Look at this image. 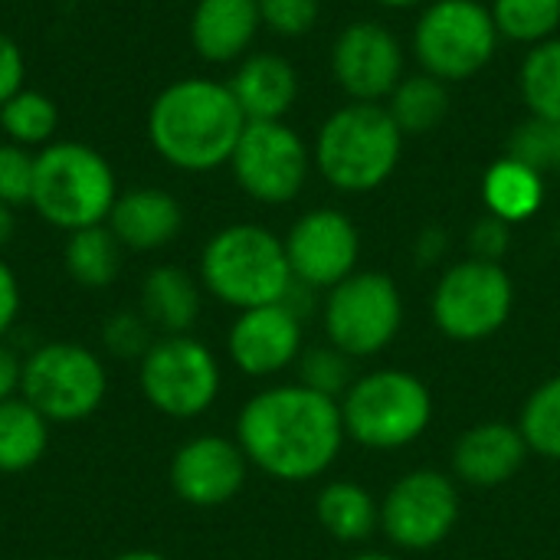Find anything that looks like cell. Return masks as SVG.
Returning <instances> with one entry per match:
<instances>
[{"mask_svg": "<svg viewBox=\"0 0 560 560\" xmlns=\"http://www.w3.org/2000/svg\"><path fill=\"white\" fill-rule=\"evenodd\" d=\"M16 233V217H13V207L0 203V253L7 249V243L13 240Z\"/></svg>", "mask_w": 560, "mask_h": 560, "instance_id": "cell-42", "label": "cell"}, {"mask_svg": "<svg viewBox=\"0 0 560 560\" xmlns=\"http://www.w3.org/2000/svg\"><path fill=\"white\" fill-rule=\"evenodd\" d=\"M446 246H450L446 230H440V226H427V230L420 233V240H417V259H420V266H433V262H440V259L446 256Z\"/></svg>", "mask_w": 560, "mask_h": 560, "instance_id": "cell-41", "label": "cell"}, {"mask_svg": "<svg viewBox=\"0 0 560 560\" xmlns=\"http://www.w3.org/2000/svg\"><path fill=\"white\" fill-rule=\"evenodd\" d=\"M384 108L390 112V118L404 131V138L430 135L450 115V85L427 72L404 75L397 82V89L387 95Z\"/></svg>", "mask_w": 560, "mask_h": 560, "instance_id": "cell-26", "label": "cell"}, {"mask_svg": "<svg viewBox=\"0 0 560 560\" xmlns=\"http://www.w3.org/2000/svg\"><path fill=\"white\" fill-rule=\"evenodd\" d=\"M371 3H377L384 10H413V7H423L430 0H371Z\"/></svg>", "mask_w": 560, "mask_h": 560, "instance_id": "cell-43", "label": "cell"}, {"mask_svg": "<svg viewBox=\"0 0 560 560\" xmlns=\"http://www.w3.org/2000/svg\"><path fill=\"white\" fill-rule=\"evenodd\" d=\"M246 121H285L299 102V72L279 52H249L226 79Z\"/></svg>", "mask_w": 560, "mask_h": 560, "instance_id": "cell-21", "label": "cell"}, {"mask_svg": "<svg viewBox=\"0 0 560 560\" xmlns=\"http://www.w3.org/2000/svg\"><path fill=\"white\" fill-rule=\"evenodd\" d=\"M243 128L246 115L230 85L207 75H184L164 85L148 108V141L154 154L184 174L226 167Z\"/></svg>", "mask_w": 560, "mask_h": 560, "instance_id": "cell-2", "label": "cell"}, {"mask_svg": "<svg viewBox=\"0 0 560 560\" xmlns=\"http://www.w3.org/2000/svg\"><path fill=\"white\" fill-rule=\"evenodd\" d=\"M49 420L26 400L10 397L0 404V472L16 476L43 463L49 450Z\"/></svg>", "mask_w": 560, "mask_h": 560, "instance_id": "cell-25", "label": "cell"}, {"mask_svg": "<svg viewBox=\"0 0 560 560\" xmlns=\"http://www.w3.org/2000/svg\"><path fill=\"white\" fill-rule=\"evenodd\" d=\"M108 394V374L95 351L75 341H49L26 354L20 397L49 423L89 420Z\"/></svg>", "mask_w": 560, "mask_h": 560, "instance_id": "cell-9", "label": "cell"}, {"mask_svg": "<svg viewBox=\"0 0 560 560\" xmlns=\"http://www.w3.org/2000/svg\"><path fill=\"white\" fill-rule=\"evenodd\" d=\"M515 308V282L502 262L459 259L443 269L433 285L430 312L433 325L450 341H486L499 335Z\"/></svg>", "mask_w": 560, "mask_h": 560, "instance_id": "cell-8", "label": "cell"}, {"mask_svg": "<svg viewBox=\"0 0 560 560\" xmlns=\"http://www.w3.org/2000/svg\"><path fill=\"white\" fill-rule=\"evenodd\" d=\"M249 476V459L236 440L203 433L180 443L167 466L174 495L194 509H220L233 502Z\"/></svg>", "mask_w": 560, "mask_h": 560, "instance_id": "cell-16", "label": "cell"}, {"mask_svg": "<svg viewBox=\"0 0 560 560\" xmlns=\"http://www.w3.org/2000/svg\"><path fill=\"white\" fill-rule=\"evenodd\" d=\"M125 246L115 240L108 223L85 226L66 236L62 246V266L69 279L82 289H108L121 272Z\"/></svg>", "mask_w": 560, "mask_h": 560, "instance_id": "cell-27", "label": "cell"}, {"mask_svg": "<svg viewBox=\"0 0 560 560\" xmlns=\"http://www.w3.org/2000/svg\"><path fill=\"white\" fill-rule=\"evenodd\" d=\"M302 315H295L285 302L246 308L236 315L226 335L230 361L246 377H276L295 368L299 354L305 351Z\"/></svg>", "mask_w": 560, "mask_h": 560, "instance_id": "cell-17", "label": "cell"}, {"mask_svg": "<svg viewBox=\"0 0 560 560\" xmlns=\"http://www.w3.org/2000/svg\"><path fill=\"white\" fill-rule=\"evenodd\" d=\"M59 128V108L56 102L39 89H20L3 108H0V131L10 144L39 151L49 141H56Z\"/></svg>", "mask_w": 560, "mask_h": 560, "instance_id": "cell-29", "label": "cell"}, {"mask_svg": "<svg viewBox=\"0 0 560 560\" xmlns=\"http://www.w3.org/2000/svg\"><path fill=\"white\" fill-rule=\"evenodd\" d=\"M33 174H36V151L0 141V203L7 207L30 203Z\"/></svg>", "mask_w": 560, "mask_h": 560, "instance_id": "cell-35", "label": "cell"}, {"mask_svg": "<svg viewBox=\"0 0 560 560\" xmlns=\"http://www.w3.org/2000/svg\"><path fill=\"white\" fill-rule=\"evenodd\" d=\"M345 440L341 404L299 381L253 394L236 417V443L249 466L279 482H312L325 476Z\"/></svg>", "mask_w": 560, "mask_h": 560, "instance_id": "cell-1", "label": "cell"}, {"mask_svg": "<svg viewBox=\"0 0 560 560\" xmlns=\"http://www.w3.org/2000/svg\"><path fill=\"white\" fill-rule=\"evenodd\" d=\"M23 79H26L23 49L16 46L13 36H7V33L0 30V108L23 89Z\"/></svg>", "mask_w": 560, "mask_h": 560, "instance_id": "cell-38", "label": "cell"}, {"mask_svg": "<svg viewBox=\"0 0 560 560\" xmlns=\"http://www.w3.org/2000/svg\"><path fill=\"white\" fill-rule=\"evenodd\" d=\"M512 246V226L492 213H486L482 220L472 223L469 230V256L486 259V262H502V256Z\"/></svg>", "mask_w": 560, "mask_h": 560, "instance_id": "cell-37", "label": "cell"}, {"mask_svg": "<svg viewBox=\"0 0 560 560\" xmlns=\"http://www.w3.org/2000/svg\"><path fill=\"white\" fill-rule=\"evenodd\" d=\"M528 450L548 463H560V374L538 384L518 417Z\"/></svg>", "mask_w": 560, "mask_h": 560, "instance_id": "cell-31", "label": "cell"}, {"mask_svg": "<svg viewBox=\"0 0 560 560\" xmlns=\"http://www.w3.org/2000/svg\"><path fill=\"white\" fill-rule=\"evenodd\" d=\"M555 135H558V125H548V121H538L528 115V121H522L512 138H509V154L525 161L528 167L535 171H555Z\"/></svg>", "mask_w": 560, "mask_h": 560, "instance_id": "cell-36", "label": "cell"}, {"mask_svg": "<svg viewBox=\"0 0 560 560\" xmlns=\"http://www.w3.org/2000/svg\"><path fill=\"white\" fill-rule=\"evenodd\" d=\"M138 384L158 413L171 420H194L217 404L223 371L217 354L200 338L164 335L138 361Z\"/></svg>", "mask_w": 560, "mask_h": 560, "instance_id": "cell-11", "label": "cell"}, {"mask_svg": "<svg viewBox=\"0 0 560 560\" xmlns=\"http://www.w3.org/2000/svg\"><path fill=\"white\" fill-rule=\"evenodd\" d=\"M528 443L518 430V423L505 420H482L469 427L453 443V479H459L469 489H502L518 476V469L528 459Z\"/></svg>", "mask_w": 560, "mask_h": 560, "instance_id": "cell-18", "label": "cell"}, {"mask_svg": "<svg viewBox=\"0 0 560 560\" xmlns=\"http://www.w3.org/2000/svg\"><path fill=\"white\" fill-rule=\"evenodd\" d=\"M338 404L348 440L377 453L413 446L433 423L430 387L400 368H377L354 377Z\"/></svg>", "mask_w": 560, "mask_h": 560, "instance_id": "cell-6", "label": "cell"}, {"mask_svg": "<svg viewBox=\"0 0 560 560\" xmlns=\"http://www.w3.org/2000/svg\"><path fill=\"white\" fill-rule=\"evenodd\" d=\"M112 560H171V558H164V555H158V551H125V555H115Z\"/></svg>", "mask_w": 560, "mask_h": 560, "instance_id": "cell-44", "label": "cell"}, {"mask_svg": "<svg viewBox=\"0 0 560 560\" xmlns=\"http://www.w3.org/2000/svg\"><path fill=\"white\" fill-rule=\"evenodd\" d=\"M495 30L509 43L538 46L560 30V0H492Z\"/></svg>", "mask_w": 560, "mask_h": 560, "instance_id": "cell-30", "label": "cell"}, {"mask_svg": "<svg viewBox=\"0 0 560 560\" xmlns=\"http://www.w3.org/2000/svg\"><path fill=\"white\" fill-rule=\"evenodd\" d=\"M404 141L384 102H345L318 125L312 164L331 190L371 194L394 177Z\"/></svg>", "mask_w": 560, "mask_h": 560, "instance_id": "cell-3", "label": "cell"}, {"mask_svg": "<svg viewBox=\"0 0 560 560\" xmlns=\"http://www.w3.org/2000/svg\"><path fill=\"white\" fill-rule=\"evenodd\" d=\"M20 381H23V361L0 341V404L20 394Z\"/></svg>", "mask_w": 560, "mask_h": 560, "instance_id": "cell-40", "label": "cell"}, {"mask_svg": "<svg viewBox=\"0 0 560 560\" xmlns=\"http://www.w3.org/2000/svg\"><path fill=\"white\" fill-rule=\"evenodd\" d=\"M482 203L509 226L532 220L545 203V174L505 154L482 174Z\"/></svg>", "mask_w": 560, "mask_h": 560, "instance_id": "cell-23", "label": "cell"}, {"mask_svg": "<svg viewBox=\"0 0 560 560\" xmlns=\"http://www.w3.org/2000/svg\"><path fill=\"white\" fill-rule=\"evenodd\" d=\"M105 223L128 253H154L180 236L184 207L161 187H135L118 194Z\"/></svg>", "mask_w": 560, "mask_h": 560, "instance_id": "cell-20", "label": "cell"}, {"mask_svg": "<svg viewBox=\"0 0 560 560\" xmlns=\"http://www.w3.org/2000/svg\"><path fill=\"white\" fill-rule=\"evenodd\" d=\"M328 345L351 361L381 354L404 325V295L387 272L358 269L325 295L322 308Z\"/></svg>", "mask_w": 560, "mask_h": 560, "instance_id": "cell-10", "label": "cell"}, {"mask_svg": "<svg viewBox=\"0 0 560 560\" xmlns=\"http://www.w3.org/2000/svg\"><path fill=\"white\" fill-rule=\"evenodd\" d=\"M499 43L502 36L492 10L482 0H430L410 36L420 72L436 75L446 85L482 75L492 66Z\"/></svg>", "mask_w": 560, "mask_h": 560, "instance_id": "cell-7", "label": "cell"}, {"mask_svg": "<svg viewBox=\"0 0 560 560\" xmlns=\"http://www.w3.org/2000/svg\"><path fill=\"white\" fill-rule=\"evenodd\" d=\"M262 30L256 0H197L190 13V46L210 66H230L249 56Z\"/></svg>", "mask_w": 560, "mask_h": 560, "instance_id": "cell-19", "label": "cell"}, {"mask_svg": "<svg viewBox=\"0 0 560 560\" xmlns=\"http://www.w3.org/2000/svg\"><path fill=\"white\" fill-rule=\"evenodd\" d=\"M203 308L200 282L180 266H154L141 279V315L148 325L164 335H190Z\"/></svg>", "mask_w": 560, "mask_h": 560, "instance_id": "cell-22", "label": "cell"}, {"mask_svg": "<svg viewBox=\"0 0 560 560\" xmlns=\"http://www.w3.org/2000/svg\"><path fill=\"white\" fill-rule=\"evenodd\" d=\"M23 305V292H20V279L16 272L0 259V338L13 328L16 315Z\"/></svg>", "mask_w": 560, "mask_h": 560, "instance_id": "cell-39", "label": "cell"}, {"mask_svg": "<svg viewBox=\"0 0 560 560\" xmlns=\"http://www.w3.org/2000/svg\"><path fill=\"white\" fill-rule=\"evenodd\" d=\"M285 256L292 279L312 292H328L358 272L361 233L345 210L315 207L302 213L285 233Z\"/></svg>", "mask_w": 560, "mask_h": 560, "instance_id": "cell-14", "label": "cell"}, {"mask_svg": "<svg viewBox=\"0 0 560 560\" xmlns=\"http://www.w3.org/2000/svg\"><path fill=\"white\" fill-rule=\"evenodd\" d=\"M295 371H299V384H305L325 397H335V400H341L345 390L354 384V361L348 354H341L335 345L305 348L295 361Z\"/></svg>", "mask_w": 560, "mask_h": 560, "instance_id": "cell-32", "label": "cell"}, {"mask_svg": "<svg viewBox=\"0 0 560 560\" xmlns=\"http://www.w3.org/2000/svg\"><path fill=\"white\" fill-rule=\"evenodd\" d=\"M226 167L236 187L262 207L292 203L315 171L312 144L289 121H246Z\"/></svg>", "mask_w": 560, "mask_h": 560, "instance_id": "cell-12", "label": "cell"}, {"mask_svg": "<svg viewBox=\"0 0 560 560\" xmlns=\"http://www.w3.org/2000/svg\"><path fill=\"white\" fill-rule=\"evenodd\" d=\"M555 171H560V125L558 135H555Z\"/></svg>", "mask_w": 560, "mask_h": 560, "instance_id": "cell-46", "label": "cell"}, {"mask_svg": "<svg viewBox=\"0 0 560 560\" xmlns=\"http://www.w3.org/2000/svg\"><path fill=\"white\" fill-rule=\"evenodd\" d=\"M518 92L532 118L560 125V36L532 46L518 69Z\"/></svg>", "mask_w": 560, "mask_h": 560, "instance_id": "cell-28", "label": "cell"}, {"mask_svg": "<svg viewBox=\"0 0 560 560\" xmlns=\"http://www.w3.org/2000/svg\"><path fill=\"white\" fill-rule=\"evenodd\" d=\"M262 26L282 39L308 36L322 20V0H256Z\"/></svg>", "mask_w": 560, "mask_h": 560, "instance_id": "cell-34", "label": "cell"}, {"mask_svg": "<svg viewBox=\"0 0 560 560\" xmlns=\"http://www.w3.org/2000/svg\"><path fill=\"white\" fill-rule=\"evenodd\" d=\"M351 560H400V558H394V555H387V551H361V555H354Z\"/></svg>", "mask_w": 560, "mask_h": 560, "instance_id": "cell-45", "label": "cell"}, {"mask_svg": "<svg viewBox=\"0 0 560 560\" xmlns=\"http://www.w3.org/2000/svg\"><path fill=\"white\" fill-rule=\"evenodd\" d=\"M456 522L459 486L440 469H413L381 499V532L404 551H430L443 545Z\"/></svg>", "mask_w": 560, "mask_h": 560, "instance_id": "cell-13", "label": "cell"}, {"mask_svg": "<svg viewBox=\"0 0 560 560\" xmlns=\"http://www.w3.org/2000/svg\"><path fill=\"white\" fill-rule=\"evenodd\" d=\"M118 180L102 151L82 141H49L36 151L30 207L49 226L75 233L108 220Z\"/></svg>", "mask_w": 560, "mask_h": 560, "instance_id": "cell-5", "label": "cell"}, {"mask_svg": "<svg viewBox=\"0 0 560 560\" xmlns=\"http://www.w3.org/2000/svg\"><path fill=\"white\" fill-rule=\"evenodd\" d=\"M328 62L348 102H387V95L407 75L404 43L377 20L348 23L335 36Z\"/></svg>", "mask_w": 560, "mask_h": 560, "instance_id": "cell-15", "label": "cell"}, {"mask_svg": "<svg viewBox=\"0 0 560 560\" xmlns=\"http://www.w3.org/2000/svg\"><path fill=\"white\" fill-rule=\"evenodd\" d=\"M158 341V331L148 325L141 312H115L102 325V345L112 358L121 361H141L151 345Z\"/></svg>", "mask_w": 560, "mask_h": 560, "instance_id": "cell-33", "label": "cell"}, {"mask_svg": "<svg viewBox=\"0 0 560 560\" xmlns=\"http://www.w3.org/2000/svg\"><path fill=\"white\" fill-rule=\"evenodd\" d=\"M200 285L236 312L285 302L295 279L282 236L259 223L217 230L200 253Z\"/></svg>", "mask_w": 560, "mask_h": 560, "instance_id": "cell-4", "label": "cell"}, {"mask_svg": "<svg viewBox=\"0 0 560 560\" xmlns=\"http://www.w3.org/2000/svg\"><path fill=\"white\" fill-rule=\"evenodd\" d=\"M318 525L341 545H364L381 528V502L351 479L328 482L315 499Z\"/></svg>", "mask_w": 560, "mask_h": 560, "instance_id": "cell-24", "label": "cell"}]
</instances>
